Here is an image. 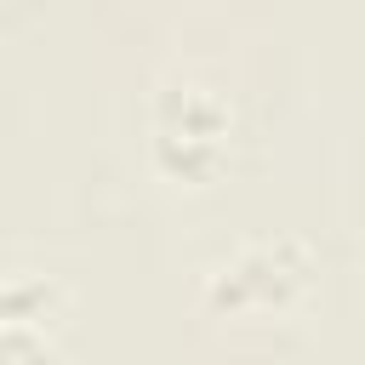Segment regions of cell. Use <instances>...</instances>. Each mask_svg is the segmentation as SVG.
Wrapping results in <instances>:
<instances>
[{
    "instance_id": "6da1fadb",
    "label": "cell",
    "mask_w": 365,
    "mask_h": 365,
    "mask_svg": "<svg viewBox=\"0 0 365 365\" xmlns=\"http://www.w3.org/2000/svg\"><path fill=\"white\" fill-rule=\"evenodd\" d=\"M165 108H177V120L160 114V154H165L171 171H182V177L205 171V160H217V148H222L228 114H222L200 86H177V91L165 97Z\"/></svg>"
}]
</instances>
